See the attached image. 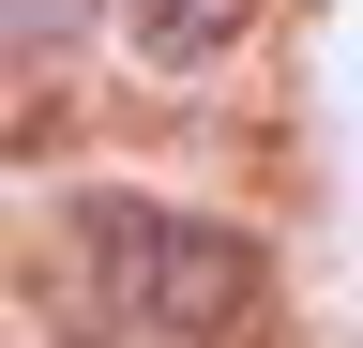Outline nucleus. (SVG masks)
Here are the masks:
<instances>
[{
    "label": "nucleus",
    "instance_id": "obj_1",
    "mask_svg": "<svg viewBox=\"0 0 363 348\" xmlns=\"http://www.w3.org/2000/svg\"><path fill=\"white\" fill-rule=\"evenodd\" d=\"M76 333L91 348H227L257 318V242L212 228V212H167V197H76Z\"/></svg>",
    "mask_w": 363,
    "mask_h": 348
},
{
    "label": "nucleus",
    "instance_id": "obj_3",
    "mask_svg": "<svg viewBox=\"0 0 363 348\" xmlns=\"http://www.w3.org/2000/svg\"><path fill=\"white\" fill-rule=\"evenodd\" d=\"M76 16H91V0H0V30H16V76H45V61H61V46H76Z\"/></svg>",
    "mask_w": 363,
    "mask_h": 348
},
{
    "label": "nucleus",
    "instance_id": "obj_2",
    "mask_svg": "<svg viewBox=\"0 0 363 348\" xmlns=\"http://www.w3.org/2000/svg\"><path fill=\"white\" fill-rule=\"evenodd\" d=\"M257 30V0H121V46L152 61V76H197V61H227Z\"/></svg>",
    "mask_w": 363,
    "mask_h": 348
}]
</instances>
